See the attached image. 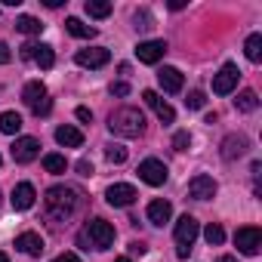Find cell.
<instances>
[{"label":"cell","mask_w":262,"mask_h":262,"mask_svg":"<svg viewBox=\"0 0 262 262\" xmlns=\"http://www.w3.org/2000/svg\"><path fill=\"white\" fill-rule=\"evenodd\" d=\"M43 207H47V216L56 219V222H65L74 216V210L80 207V191L71 188V185H53L43 198Z\"/></svg>","instance_id":"obj_1"},{"label":"cell","mask_w":262,"mask_h":262,"mask_svg":"<svg viewBox=\"0 0 262 262\" xmlns=\"http://www.w3.org/2000/svg\"><path fill=\"white\" fill-rule=\"evenodd\" d=\"M108 129L120 139H136V136L145 133V114L133 105H123L108 117Z\"/></svg>","instance_id":"obj_2"},{"label":"cell","mask_w":262,"mask_h":262,"mask_svg":"<svg viewBox=\"0 0 262 262\" xmlns=\"http://www.w3.org/2000/svg\"><path fill=\"white\" fill-rule=\"evenodd\" d=\"M80 234L86 237V244H90L93 250H108V247L114 244V225L105 222V219H90Z\"/></svg>","instance_id":"obj_3"},{"label":"cell","mask_w":262,"mask_h":262,"mask_svg":"<svg viewBox=\"0 0 262 262\" xmlns=\"http://www.w3.org/2000/svg\"><path fill=\"white\" fill-rule=\"evenodd\" d=\"M22 99H25V105L37 114V117H43V114H50V108H53V102H50V93H47V86L40 83V80H31V83H25V93H22Z\"/></svg>","instance_id":"obj_4"},{"label":"cell","mask_w":262,"mask_h":262,"mask_svg":"<svg viewBox=\"0 0 262 262\" xmlns=\"http://www.w3.org/2000/svg\"><path fill=\"white\" fill-rule=\"evenodd\" d=\"M234 244H237V250H241L244 256H256V253L262 250V231L253 228V225H244V228H237Z\"/></svg>","instance_id":"obj_5"},{"label":"cell","mask_w":262,"mask_h":262,"mask_svg":"<svg viewBox=\"0 0 262 262\" xmlns=\"http://www.w3.org/2000/svg\"><path fill=\"white\" fill-rule=\"evenodd\" d=\"M237 77H241L237 65H234V62H225V65L219 68V74L213 77V93H216V96H228V93L237 86Z\"/></svg>","instance_id":"obj_6"},{"label":"cell","mask_w":262,"mask_h":262,"mask_svg":"<svg viewBox=\"0 0 262 262\" xmlns=\"http://www.w3.org/2000/svg\"><path fill=\"white\" fill-rule=\"evenodd\" d=\"M167 176H170V173H167V164H164V161H158V158H148V161H142V164H139V179H142V182H148V185H155V188H158V185H164V182H167Z\"/></svg>","instance_id":"obj_7"},{"label":"cell","mask_w":262,"mask_h":262,"mask_svg":"<svg viewBox=\"0 0 262 262\" xmlns=\"http://www.w3.org/2000/svg\"><path fill=\"white\" fill-rule=\"evenodd\" d=\"M136 198H139L136 188L126 185V182H114V185H108V191H105V201H108L111 207H129Z\"/></svg>","instance_id":"obj_8"},{"label":"cell","mask_w":262,"mask_h":262,"mask_svg":"<svg viewBox=\"0 0 262 262\" xmlns=\"http://www.w3.org/2000/svg\"><path fill=\"white\" fill-rule=\"evenodd\" d=\"M37 155H40V142L34 136H22L13 142V161L16 164H31Z\"/></svg>","instance_id":"obj_9"},{"label":"cell","mask_w":262,"mask_h":262,"mask_svg":"<svg viewBox=\"0 0 262 262\" xmlns=\"http://www.w3.org/2000/svg\"><path fill=\"white\" fill-rule=\"evenodd\" d=\"M164 53H167V43L164 40H142L136 47V56H139L142 65H158L164 59Z\"/></svg>","instance_id":"obj_10"},{"label":"cell","mask_w":262,"mask_h":262,"mask_svg":"<svg viewBox=\"0 0 262 262\" xmlns=\"http://www.w3.org/2000/svg\"><path fill=\"white\" fill-rule=\"evenodd\" d=\"M74 62H77V65H83V68H102V65H108V62H111V53H108L105 47H93V50H77Z\"/></svg>","instance_id":"obj_11"},{"label":"cell","mask_w":262,"mask_h":262,"mask_svg":"<svg viewBox=\"0 0 262 262\" xmlns=\"http://www.w3.org/2000/svg\"><path fill=\"white\" fill-rule=\"evenodd\" d=\"M142 99H145V105H148V108L158 114V120H161V123H173V120H176V111H173V105H167V102H164V99H161L155 90H145V93H142Z\"/></svg>","instance_id":"obj_12"},{"label":"cell","mask_w":262,"mask_h":262,"mask_svg":"<svg viewBox=\"0 0 262 262\" xmlns=\"http://www.w3.org/2000/svg\"><path fill=\"white\" fill-rule=\"evenodd\" d=\"M247 151H250V139H247V136L231 133V136L222 139V158H225V161H237V158H244Z\"/></svg>","instance_id":"obj_13"},{"label":"cell","mask_w":262,"mask_h":262,"mask_svg":"<svg viewBox=\"0 0 262 262\" xmlns=\"http://www.w3.org/2000/svg\"><path fill=\"white\" fill-rule=\"evenodd\" d=\"M216 188H219L216 179L201 173V176H194V179L188 182V198H194V201H210V198L216 194Z\"/></svg>","instance_id":"obj_14"},{"label":"cell","mask_w":262,"mask_h":262,"mask_svg":"<svg viewBox=\"0 0 262 262\" xmlns=\"http://www.w3.org/2000/svg\"><path fill=\"white\" fill-rule=\"evenodd\" d=\"M198 231H201L198 219L185 213V216L176 222V241H179V247H191V244H194V237H198Z\"/></svg>","instance_id":"obj_15"},{"label":"cell","mask_w":262,"mask_h":262,"mask_svg":"<svg viewBox=\"0 0 262 262\" xmlns=\"http://www.w3.org/2000/svg\"><path fill=\"white\" fill-rule=\"evenodd\" d=\"M13 207L16 210H31L34 207V201H37V191H34V185L31 182H19L16 188H13Z\"/></svg>","instance_id":"obj_16"},{"label":"cell","mask_w":262,"mask_h":262,"mask_svg":"<svg viewBox=\"0 0 262 262\" xmlns=\"http://www.w3.org/2000/svg\"><path fill=\"white\" fill-rule=\"evenodd\" d=\"M16 250H22L25 256H40L43 253V237L37 231H25L16 237Z\"/></svg>","instance_id":"obj_17"},{"label":"cell","mask_w":262,"mask_h":262,"mask_svg":"<svg viewBox=\"0 0 262 262\" xmlns=\"http://www.w3.org/2000/svg\"><path fill=\"white\" fill-rule=\"evenodd\" d=\"M56 142H59L62 148H80V145H83V133H80L77 126L65 123V126L56 129Z\"/></svg>","instance_id":"obj_18"},{"label":"cell","mask_w":262,"mask_h":262,"mask_svg":"<svg viewBox=\"0 0 262 262\" xmlns=\"http://www.w3.org/2000/svg\"><path fill=\"white\" fill-rule=\"evenodd\" d=\"M158 83H161L167 93H179V90H182V71H179V68L164 65V68L158 71Z\"/></svg>","instance_id":"obj_19"},{"label":"cell","mask_w":262,"mask_h":262,"mask_svg":"<svg viewBox=\"0 0 262 262\" xmlns=\"http://www.w3.org/2000/svg\"><path fill=\"white\" fill-rule=\"evenodd\" d=\"M170 216H173L170 201L158 198V201H151V204H148V222H151V225H164V222H170Z\"/></svg>","instance_id":"obj_20"},{"label":"cell","mask_w":262,"mask_h":262,"mask_svg":"<svg viewBox=\"0 0 262 262\" xmlns=\"http://www.w3.org/2000/svg\"><path fill=\"white\" fill-rule=\"evenodd\" d=\"M19 129H22V114L19 111H4V114H0V133L16 136Z\"/></svg>","instance_id":"obj_21"},{"label":"cell","mask_w":262,"mask_h":262,"mask_svg":"<svg viewBox=\"0 0 262 262\" xmlns=\"http://www.w3.org/2000/svg\"><path fill=\"white\" fill-rule=\"evenodd\" d=\"M65 31L71 34V37H80V40H90V37H96V28L93 25H83L80 19H65Z\"/></svg>","instance_id":"obj_22"},{"label":"cell","mask_w":262,"mask_h":262,"mask_svg":"<svg viewBox=\"0 0 262 262\" xmlns=\"http://www.w3.org/2000/svg\"><path fill=\"white\" fill-rule=\"evenodd\" d=\"M234 108H237V111H244V114H250V111H256V108H259V96H256L253 90H244V93L234 99Z\"/></svg>","instance_id":"obj_23"},{"label":"cell","mask_w":262,"mask_h":262,"mask_svg":"<svg viewBox=\"0 0 262 262\" xmlns=\"http://www.w3.org/2000/svg\"><path fill=\"white\" fill-rule=\"evenodd\" d=\"M83 10H86V16H93V19H105V16H111V4H108V0H86Z\"/></svg>","instance_id":"obj_24"},{"label":"cell","mask_w":262,"mask_h":262,"mask_svg":"<svg viewBox=\"0 0 262 262\" xmlns=\"http://www.w3.org/2000/svg\"><path fill=\"white\" fill-rule=\"evenodd\" d=\"M34 62L43 68V71H50L53 65H56V56H53V47H47V43H37V50H34Z\"/></svg>","instance_id":"obj_25"},{"label":"cell","mask_w":262,"mask_h":262,"mask_svg":"<svg viewBox=\"0 0 262 262\" xmlns=\"http://www.w3.org/2000/svg\"><path fill=\"white\" fill-rule=\"evenodd\" d=\"M16 31H22V34H40L43 25H40V19H34V16H19V19H16Z\"/></svg>","instance_id":"obj_26"},{"label":"cell","mask_w":262,"mask_h":262,"mask_svg":"<svg viewBox=\"0 0 262 262\" xmlns=\"http://www.w3.org/2000/svg\"><path fill=\"white\" fill-rule=\"evenodd\" d=\"M244 53H247L250 62H259L262 59V34H250L247 43H244Z\"/></svg>","instance_id":"obj_27"},{"label":"cell","mask_w":262,"mask_h":262,"mask_svg":"<svg viewBox=\"0 0 262 262\" xmlns=\"http://www.w3.org/2000/svg\"><path fill=\"white\" fill-rule=\"evenodd\" d=\"M43 170H47V173H65V170H68L65 155H43Z\"/></svg>","instance_id":"obj_28"},{"label":"cell","mask_w":262,"mask_h":262,"mask_svg":"<svg viewBox=\"0 0 262 262\" xmlns=\"http://www.w3.org/2000/svg\"><path fill=\"white\" fill-rule=\"evenodd\" d=\"M204 237H207V244H210V247H219V244L225 241V231H222V225L210 222V225H207V231H204Z\"/></svg>","instance_id":"obj_29"},{"label":"cell","mask_w":262,"mask_h":262,"mask_svg":"<svg viewBox=\"0 0 262 262\" xmlns=\"http://www.w3.org/2000/svg\"><path fill=\"white\" fill-rule=\"evenodd\" d=\"M133 22H136V31H151V28H155V19H151L148 10H139V13L133 16Z\"/></svg>","instance_id":"obj_30"},{"label":"cell","mask_w":262,"mask_h":262,"mask_svg":"<svg viewBox=\"0 0 262 262\" xmlns=\"http://www.w3.org/2000/svg\"><path fill=\"white\" fill-rule=\"evenodd\" d=\"M173 148L176 151H188L191 148V133H188V129H179V133L173 136Z\"/></svg>","instance_id":"obj_31"},{"label":"cell","mask_w":262,"mask_h":262,"mask_svg":"<svg viewBox=\"0 0 262 262\" xmlns=\"http://www.w3.org/2000/svg\"><path fill=\"white\" fill-rule=\"evenodd\" d=\"M105 158H108L111 164H123V161H126V148H123V145H108V148H105Z\"/></svg>","instance_id":"obj_32"},{"label":"cell","mask_w":262,"mask_h":262,"mask_svg":"<svg viewBox=\"0 0 262 262\" xmlns=\"http://www.w3.org/2000/svg\"><path fill=\"white\" fill-rule=\"evenodd\" d=\"M185 105L198 111V108H204V105H207V96H204L201 90H191V93H188V99H185Z\"/></svg>","instance_id":"obj_33"},{"label":"cell","mask_w":262,"mask_h":262,"mask_svg":"<svg viewBox=\"0 0 262 262\" xmlns=\"http://www.w3.org/2000/svg\"><path fill=\"white\" fill-rule=\"evenodd\" d=\"M111 96H129V83H123V80L111 83Z\"/></svg>","instance_id":"obj_34"},{"label":"cell","mask_w":262,"mask_h":262,"mask_svg":"<svg viewBox=\"0 0 262 262\" xmlns=\"http://www.w3.org/2000/svg\"><path fill=\"white\" fill-rule=\"evenodd\" d=\"M74 114H77V120H83V123H93V111H90V108H77Z\"/></svg>","instance_id":"obj_35"},{"label":"cell","mask_w":262,"mask_h":262,"mask_svg":"<svg viewBox=\"0 0 262 262\" xmlns=\"http://www.w3.org/2000/svg\"><path fill=\"white\" fill-rule=\"evenodd\" d=\"M77 173L80 176H93V164L90 161H77Z\"/></svg>","instance_id":"obj_36"},{"label":"cell","mask_w":262,"mask_h":262,"mask_svg":"<svg viewBox=\"0 0 262 262\" xmlns=\"http://www.w3.org/2000/svg\"><path fill=\"white\" fill-rule=\"evenodd\" d=\"M10 59H13V53H10V47H7V43H0V65H7Z\"/></svg>","instance_id":"obj_37"},{"label":"cell","mask_w":262,"mask_h":262,"mask_svg":"<svg viewBox=\"0 0 262 262\" xmlns=\"http://www.w3.org/2000/svg\"><path fill=\"white\" fill-rule=\"evenodd\" d=\"M34 50H37V43H25L22 47V59H34Z\"/></svg>","instance_id":"obj_38"},{"label":"cell","mask_w":262,"mask_h":262,"mask_svg":"<svg viewBox=\"0 0 262 262\" xmlns=\"http://www.w3.org/2000/svg\"><path fill=\"white\" fill-rule=\"evenodd\" d=\"M145 250H148V247H145L142 241H133V244H129V253H139V256H142Z\"/></svg>","instance_id":"obj_39"},{"label":"cell","mask_w":262,"mask_h":262,"mask_svg":"<svg viewBox=\"0 0 262 262\" xmlns=\"http://www.w3.org/2000/svg\"><path fill=\"white\" fill-rule=\"evenodd\" d=\"M53 262H80V259H77L74 253H62V256H56Z\"/></svg>","instance_id":"obj_40"},{"label":"cell","mask_w":262,"mask_h":262,"mask_svg":"<svg viewBox=\"0 0 262 262\" xmlns=\"http://www.w3.org/2000/svg\"><path fill=\"white\" fill-rule=\"evenodd\" d=\"M65 4V0H43V7H50V10H59Z\"/></svg>","instance_id":"obj_41"},{"label":"cell","mask_w":262,"mask_h":262,"mask_svg":"<svg viewBox=\"0 0 262 262\" xmlns=\"http://www.w3.org/2000/svg\"><path fill=\"white\" fill-rule=\"evenodd\" d=\"M188 253H191V247H179V250H176L179 259H188Z\"/></svg>","instance_id":"obj_42"},{"label":"cell","mask_w":262,"mask_h":262,"mask_svg":"<svg viewBox=\"0 0 262 262\" xmlns=\"http://www.w3.org/2000/svg\"><path fill=\"white\" fill-rule=\"evenodd\" d=\"M219 262H237L234 256H219Z\"/></svg>","instance_id":"obj_43"},{"label":"cell","mask_w":262,"mask_h":262,"mask_svg":"<svg viewBox=\"0 0 262 262\" xmlns=\"http://www.w3.org/2000/svg\"><path fill=\"white\" fill-rule=\"evenodd\" d=\"M0 262H10V259H7V253H0Z\"/></svg>","instance_id":"obj_44"},{"label":"cell","mask_w":262,"mask_h":262,"mask_svg":"<svg viewBox=\"0 0 262 262\" xmlns=\"http://www.w3.org/2000/svg\"><path fill=\"white\" fill-rule=\"evenodd\" d=\"M114 262H129V259H126V256H120V259H114Z\"/></svg>","instance_id":"obj_45"},{"label":"cell","mask_w":262,"mask_h":262,"mask_svg":"<svg viewBox=\"0 0 262 262\" xmlns=\"http://www.w3.org/2000/svg\"><path fill=\"white\" fill-rule=\"evenodd\" d=\"M0 164H4V158H0Z\"/></svg>","instance_id":"obj_46"}]
</instances>
